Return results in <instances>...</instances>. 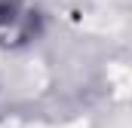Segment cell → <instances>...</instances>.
<instances>
[{
	"mask_svg": "<svg viewBox=\"0 0 132 128\" xmlns=\"http://www.w3.org/2000/svg\"><path fill=\"white\" fill-rule=\"evenodd\" d=\"M37 34V15L22 0H0V43L15 46L28 43Z\"/></svg>",
	"mask_w": 132,
	"mask_h": 128,
	"instance_id": "6da1fadb",
	"label": "cell"
}]
</instances>
